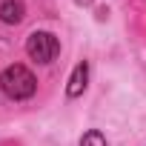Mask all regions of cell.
Returning a JSON list of instances; mask_svg holds the SVG:
<instances>
[{
    "mask_svg": "<svg viewBox=\"0 0 146 146\" xmlns=\"http://www.w3.org/2000/svg\"><path fill=\"white\" fill-rule=\"evenodd\" d=\"M0 89H3L6 98H12V100H26V98L35 95L37 80H35V75L26 66L12 63V66L3 69V75H0Z\"/></svg>",
    "mask_w": 146,
    "mask_h": 146,
    "instance_id": "cell-1",
    "label": "cell"
},
{
    "mask_svg": "<svg viewBox=\"0 0 146 146\" xmlns=\"http://www.w3.org/2000/svg\"><path fill=\"white\" fill-rule=\"evenodd\" d=\"M23 15H26V9H23L20 0H3V3H0V20L9 23V26L20 23V20H23Z\"/></svg>",
    "mask_w": 146,
    "mask_h": 146,
    "instance_id": "cell-4",
    "label": "cell"
},
{
    "mask_svg": "<svg viewBox=\"0 0 146 146\" xmlns=\"http://www.w3.org/2000/svg\"><path fill=\"white\" fill-rule=\"evenodd\" d=\"M83 3H92V0H83Z\"/></svg>",
    "mask_w": 146,
    "mask_h": 146,
    "instance_id": "cell-6",
    "label": "cell"
},
{
    "mask_svg": "<svg viewBox=\"0 0 146 146\" xmlns=\"http://www.w3.org/2000/svg\"><path fill=\"white\" fill-rule=\"evenodd\" d=\"M26 52L37 63H52L60 54V40L52 32H32L29 40H26Z\"/></svg>",
    "mask_w": 146,
    "mask_h": 146,
    "instance_id": "cell-2",
    "label": "cell"
},
{
    "mask_svg": "<svg viewBox=\"0 0 146 146\" xmlns=\"http://www.w3.org/2000/svg\"><path fill=\"white\" fill-rule=\"evenodd\" d=\"M80 146H106V137H103V132L89 129V132L80 137Z\"/></svg>",
    "mask_w": 146,
    "mask_h": 146,
    "instance_id": "cell-5",
    "label": "cell"
},
{
    "mask_svg": "<svg viewBox=\"0 0 146 146\" xmlns=\"http://www.w3.org/2000/svg\"><path fill=\"white\" fill-rule=\"evenodd\" d=\"M86 80H89V66L86 60L75 66V72H72V78H69V86H66V95L69 98H80L83 89H86Z\"/></svg>",
    "mask_w": 146,
    "mask_h": 146,
    "instance_id": "cell-3",
    "label": "cell"
}]
</instances>
